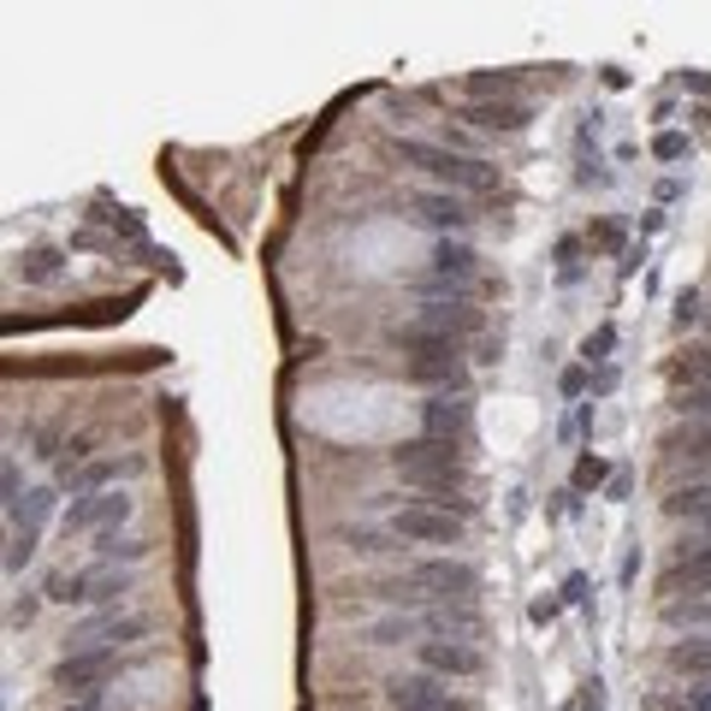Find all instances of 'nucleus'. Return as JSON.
<instances>
[{"instance_id": "ddd939ff", "label": "nucleus", "mask_w": 711, "mask_h": 711, "mask_svg": "<svg viewBox=\"0 0 711 711\" xmlns=\"http://www.w3.org/2000/svg\"><path fill=\"white\" fill-rule=\"evenodd\" d=\"M415 321L427 326V333H439V338H468V333H480V309H468V297H451V302H422V314Z\"/></svg>"}, {"instance_id": "9b49d317", "label": "nucleus", "mask_w": 711, "mask_h": 711, "mask_svg": "<svg viewBox=\"0 0 711 711\" xmlns=\"http://www.w3.org/2000/svg\"><path fill=\"white\" fill-rule=\"evenodd\" d=\"M410 208H415V220H422L427 232H439V237H451V232L468 225L463 196H451V190H422V196H410Z\"/></svg>"}, {"instance_id": "7ed1b4c3", "label": "nucleus", "mask_w": 711, "mask_h": 711, "mask_svg": "<svg viewBox=\"0 0 711 711\" xmlns=\"http://www.w3.org/2000/svg\"><path fill=\"white\" fill-rule=\"evenodd\" d=\"M119 593H131V569H119V564H95V569H78V576L48 581V599H60V605H113Z\"/></svg>"}, {"instance_id": "f257e3e1", "label": "nucleus", "mask_w": 711, "mask_h": 711, "mask_svg": "<svg viewBox=\"0 0 711 711\" xmlns=\"http://www.w3.org/2000/svg\"><path fill=\"white\" fill-rule=\"evenodd\" d=\"M391 463H398V475L410 480L422 499L415 504H439V510H451V492L468 480V468H463V451H456L451 439H403L398 451H391ZM463 516V510H456Z\"/></svg>"}, {"instance_id": "2f4dec72", "label": "nucleus", "mask_w": 711, "mask_h": 711, "mask_svg": "<svg viewBox=\"0 0 711 711\" xmlns=\"http://www.w3.org/2000/svg\"><path fill=\"white\" fill-rule=\"evenodd\" d=\"M700 297H694V290H682V297H676V326H688V321H700Z\"/></svg>"}, {"instance_id": "a878e982", "label": "nucleus", "mask_w": 711, "mask_h": 711, "mask_svg": "<svg viewBox=\"0 0 711 711\" xmlns=\"http://www.w3.org/2000/svg\"><path fill=\"white\" fill-rule=\"evenodd\" d=\"M95 552H101V564H119V557L131 564V557H143L148 545H143V540H119V533H101V545H95Z\"/></svg>"}, {"instance_id": "f3484780", "label": "nucleus", "mask_w": 711, "mask_h": 711, "mask_svg": "<svg viewBox=\"0 0 711 711\" xmlns=\"http://www.w3.org/2000/svg\"><path fill=\"white\" fill-rule=\"evenodd\" d=\"M475 267H480V256L463 244V237H439V244H434V279H439V285H463L468 290Z\"/></svg>"}, {"instance_id": "58836bf2", "label": "nucleus", "mask_w": 711, "mask_h": 711, "mask_svg": "<svg viewBox=\"0 0 711 711\" xmlns=\"http://www.w3.org/2000/svg\"><path fill=\"white\" fill-rule=\"evenodd\" d=\"M706 321H711V309H706Z\"/></svg>"}, {"instance_id": "bb28decb", "label": "nucleus", "mask_w": 711, "mask_h": 711, "mask_svg": "<svg viewBox=\"0 0 711 711\" xmlns=\"http://www.w3.org/2000/svg\"><path fill=\"white\" fill-rule=\"evenodd\" d=\"M24 499H30V492H24V475H18V463H7V468H0V504H7V516L18 510Z\"/></svg>"}, {"instance_id": "4c0bfd02", "label": "nucleus", "mask_w": 711, "mask_h": 711, "mask_svg": "<svg viewBox=\"0 0 711 711\" xmlns=\"http://www.w3.org/2000/svg\"><path fill=\"white\" fill-rule=\"evenodd\" d=\"M60 711H95V706H83V700H78V706H60Z\"/></svg>"}, {"instance_id": "e433bc0d", "label": "nucleus", "mask_w": 711, "mask_h": 711, "mask_svg": "<svg viewBox=\"0 0 711 711\" xmlns=\"http://www.w3.org/2000/svg\"><path fill=\"white\" fill-rule=\"evenodd\" d=\"M528 617H533V622H552V617H557V599H540V605H533Z\"/></svg>"}, {"instance_id": "cd10ccee", "label": "nucleus", "mask_w": 711, "mask_h": 711, "mask_svg": "<svg viewBox=\"0 0 711 711\" xmlns=\"http://www.w3.org/2000/svg\"><path fill=\"white\" fill-rule=\"evenodd\" d=\"M36 557V533H24V528H12V540H7V569L18 576L24 564Z\"/></svg>"}, {"instance_id": "423d86ee", "label": "nucleus", "mask_w": 711, "mask_h": 711, "mask_svg": "<svg viewBox=\"0 0 711 711\" xmlns=\"http://www.w3.org/2000/svg\"><path fill=\"white\" fill-rule=\"evenodd\" d=\"M468 422H475V403H468V391H434V398L422 403V427L427 439H463Z\"/></svg>"}, {"instance_id": "c9c22d12", "label": "nucleus", "mask_w": 711, "mask_h": 711, "mask_svg": "<svg viewBox=\"0 0 711 711\" xmlns=\"http://www.w3.org/2000/svg\"><path fill=\"white\" fill-rule=\"evenodd\" d=\"M576 256H581V244H576V237H564V244H557V261L576 267Z\"/></svg>"}, {"instance_id": "2eb2a0df", "label": "nucleus", "mask_w": 711, "mask_h": 711, "mask_svg": "<svg viewBox=\"0 0 711 711\" xmlns=\"http://www.w3.org/2000/svg\"><path fill=\"white\" fill-rule=\"evenodd\" d=\"M670 522H688V533H711V480H688L664 499Z\"/></svg>"}, {"instance_id": "9d476101", "label": "nucleus", "mask_w": 711, "mask_h": 711, "mask_svg": "<svg viewBox=\"0 0 711 711\" xmlns=\"http://www.w3.org/2000/svg\"><path fill=\"white\" fill-rule=\"evenodd\" d=\"M456 119H468L475 131H504V137H516V131H528V101H463L456 107Z\"/></svg>"}, {"instance_id": "a211bd4d", "label": "nucleus", "mask_w": 711, "mask_h": 711, "mask_svg": "<svg viewBox=\"0 0 711 711\" xmlns=\"http://www.w3.org/2000/svg\"><path fill=\"white\" fill-rule=\"evenodd\" d=\"M670 463H711V422H682L664 434Z\"/></svg>"}, {"instance_id": "f704fd0d", "label": "nucleus", "mask_w": 711, "mask_h": 711, "mask_svg": "<svg viewBox=\"0 0 711 711\" xmlns=\"http://www.w3.org/2000/svg\"><path fill=\"white\" fill-rule=\"evenodd\" d=\"M581 599H587V576H569L564 581V605H581Z\"/></svg>"}, {"instance_id": "72a5a7b5", "label": "nucleus", "mask_w": 711, "mask_h": 711, "mask_svg": "<svg viewBox=\"0 0 711 711\" xmlns=\"http://www.w3.org/2000/svg\"><path fill=\"white\" fill-rule=\"evenodd\" d=\"M101 480H119V463H95V468L83 475V487H101Z\"/></svg>"}, {"instance_id": "1a4fd4ad", "label": "nucleus", "mask_w": 711, "mask_h": 711, "mask_svg": "<svg viewBox=\"0 0 711 711\" xmlns=\"http://www.w3.org/2000/svg\"><path fill=\"white\" fill-rule=\"evenodd\" d=\"M125 516H131V499H125V492H89L83 504L66 510V533H89V528L113 533V522H125Z\"/></svg>"}, {"instance_id": "7c9ffc66", "label": "nucleus", "mask_w": 711, "mask_h": 711, "mask_svg": "<svg viewBox=\"0 0 711 711\" xmlns=\"http://www.w3.org/2000/svg\"><path fill=\"white\" fill-rule=\"evenodd\" d=\"M611 345H617V326H599V333H593L587 345H581V355H587V362H599V355L611 350Z\"/></svg>"}, {"instance_id": "393cba45", "label": "nucleus", "mask_w": 711, "mask_h": 711, "mask_svg": "<svg viewBox=\"0 0 711 711\" xmlns=\"http://www.w3.org/2000/svg\"><path fill=\"white\" fill-rule=\"evenodd\" d=\"M605 475H611V463L587 451V456L576 463V475H569V487H576V492H593V487H605Z\"/></svg>"}, {"instance_id": "412c9836", "label": "nucleus", "mask_w": 711, "mask_h": 711, "mask_svg": "<svg viewBox=\"0 0 711 711\" xmlns=\"http://www.w3.org/2000/svg\"><path fill=\"white\" fill-rule=\"evenodd\" d=\"M664 622L670 629H711V599H670Z\"/></svg>"}, {"instance_id": "473e14b6", "label": "nucleus", "mask_w": 711, "mask_h": 711, "mask_svg": "<svg viewBox=\"0 0 711 711\" xmlns=\"http://www.w3.org/2000/svg\"><path fill=\"white\" fill-rule=\"evenodd\" d=\"M557 386H564V398H581V391H587V367H569Z\"/></svg>"}, {"instance_id": "c85d7f7f", "label": "nucleus", "mask_w": 711, "mask_h": 711, "mask_svg": "<svg viewBox=\"0 0 711 711\" xmlns=\"http://www.w3.org/2000/svg\"><path fill=\"white\" fill-rule=\"evenodd\" d=\"M652 155L658 160H688V137H682V131H658L652 137Z\"/></svg>"}, {"instance_id": "4be33fe9", "label": "nucleus", "mask_w": 711, "mask_h": 711, "mask_svg": "<svg viewBox=\"0 0 711 711\" xmlns=\"http://www.w3.org/2000/svg\"><path fill=\"white\" fill-rule=\"evenodd\" d=\"M48 516H54V492H30V499L18 504V510H12V528H24V533H36L48 522Z\"/></svg>"}, {"instance_id": "c756f323", "label": "nucleus", "mask_w": 711, "mask_h": 711, "mask_svg": "<svg viewBox=\"0 0 711 711\" xmlns=\"http://www.w3.org/2000/svg\"><path fill=\"white\" fill-rule=\"evenodd\" d=\"M54 273H60L54 249H30V256H24V279H54Z\"/></svg>"}, {"instance_id": "4468645a", "label": "nucleus", "mask_w": 711, "mask_h": 711, "mask_svg": "<svg viewBox=\"0 0 711 711\" xmlns=\"http://www.w3.org/2000/svg\"><path fill=\"white\" fill-rule=\"evenodd\" d=\"M148 634V617H95L83 622V629H72V646H107V652H119V641H143Z\"/></svg>"}, {"instance_id": "20e7f679", "label": "nucleus", "mask_w": 711, "mask_h": 711, "mask_svg": "<svg viewBox=\"0 0 711 711\" xmlns=\"http://www.w3.org/2000/svg\"><path fill=\"white\" fill-rule=\"evenodd\" d=\"M391 533H398V540H415V545H456L463 540V516L439 510V504H403V510L391 516Z\"/></svg>"}, {"instance_id": "aec40b11", "label": "nucleus", "mask_w": 711, "mask_h": 711, "mask_svg": "<svg viewBox=\"0 0 711 711\" xmlns=\"http://www.w3.org/2000/svg\"><path fill=\"white\" fill-rule=\"evenodd\" d=\"M522 72H475L468 78V101H516Z\"/></svg>"}, {"instance_id": "6ab92c4d", "label": "nucleus", "mask_w": 711, "mask_h": 711, "mask_svg": "<svg viewBox=\"0 0 711 711\" xmlns=\"http://www.w3.org/2000/svg\"><path fill=\"white\" fill-rule=\"evenodd\" d=\"M670 670L694 682H711V641H676L670 646Z\"/></svg>"}, {"instance_id": "dca6fc26", "label": "nucleus", "mask_w": 711, "mask_h": 711, "mask_svg": "<svg viewBox=\"0 0 711 711\" xmlns=\"http://www.w3.org/2000/svg\"><path fill=\"white\" fill-rule=\"evenodd\" d=\"M410 379L415 386H439V391H468V367L463 355H410Z\"/></svg>"}, {"instance_id": "6e6552de", "label": "nucleus", "mask_w": 711, "mask_h": 711, "mask_svg": "<svg viewBox=\"0 0 711 711\" xmlns=\"http://www.w3.org/2000/svg\"><path fill=\"white\" fill-rule=\"evenodd\" d=\"M415 587H434V599H475L480 576L468 564H456V557H434V564L415 569Z\"/></svg>"}, {"instance_id": "b1692460", "label": "nucleus", "mask_w": 711, "mask_h": 711, "mask_svg": "<svg viewBox=\"0 0 711 711\" xmlns=\"http://www.w3.org/2000/svg\"><path fill=\"white\" fill-rule=\"evenodd\" d=\"M670 564H711V533H682L670 545Z\"/></svg>"}, {"instance_id": "f8f14e48", "label": "nucleus", "mask_w": 711, "mask_h": 711, "mask_svg": "<svg viewBox=\"0 0 711 711\" xmlns=\"http://www.w3.org/2000/svg\"><path fill=\"white\" fill-rule=\"evenodd\" d=\"M415 658H422L427 676H480V652L463 641H422Z\"/></svg>"}, {"instance_id": "f03ea898", "label": "nucleus", "mask_w": 711, "mask_h": 711, "mask_svg": "<svg viewBox=\"0 0 711 711\" xmlns=\"http://www.w3.org/2000/svg\"><path fill=\"white\" fill-rule=\"evenodd\" d=\"M391 155H398L403 167L439 178L444 190H492V167H487V160H468V155H456V148L422 143V137H398V143H391Z\"/></svg>"}, {"instance_id": "5701e85b", "label": "nucleus", "mask_w": 711, "mask_h": 711, "mask_svg": "<svg viewBox=\"0 0 711 711\" xmlns=\"http://www.w3.org/2000/svg\"><path fill=\"white\" fill-rule=\"evenodd\" d=\"M670 410L682 415V422H711V386H694V391H676L670 398Z\"/></svg>"}, {"instance_id": "39448f33", "label": "nucleus", "mask_w": 711, "mask_h": 711, "mask_svg": "<svg viewBox=\"0 0 711 711\" xmlns=\"http://www.w3.org/2000/svg\"><path fill=\"white\" fill-rule=\"evenodd\" d=\"M113 670H119V652H107V646H72V652L54 664V688L89 694L95 682H107Z\"/></svg>"}, {"instance_id": "0eeeda50", "label": "nucleus", "mask_w": 711, "mask_h": 711, "mask_svg": "<svg viewBox=\"0 0 711 711\" xmlns=\"http://www.w3.org/2000/svg\"><path fill=\"white\" fill-rule=\"evenodd\" d=\"M386 706H391V711H456L451 688H444L439 676H427V670L391 682V688H386Z\"/></svg>"}]
</instances>
